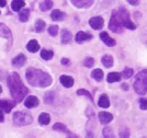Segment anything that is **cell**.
I'll list each match as a JSON object with an SVG mask.
<instances>
[{"label":"cell","mask_w":147,"mask_h":138,"mask_svg":"<svg viewBox=\"0 0 147 138\" xmlns=\"http://www.w3.org/2000/svg\"><path fill=\"white\" fill-rule=\"evenodd\" d=\"M45 25H46V24H45V21L41 20V19L36 20V22H35V32H37V33L43 32Z\"/></svg>","instance_id":"obj_28"},{"label":"cell","mask_w":147,"mask_h":138,"mask_svg":"<svg viewBox=\"0 0 147 138\" xmlns=\"http://www.w3.org/2000/svg\"><path fill=\"white\" fill-rule=\"evenodd\" d=\"M123 28H126L129 30H135L136 26L129 19V13L125 8H119V10L112 12L110 22H109V29L115 33H121Z\"/></svg>","instance_id":"obj_1"},{"label":"cell","mask_w":147,"mask_h":138,"mask_svg":"<svg viewBox=\"0 0 147 138\" xmlns=\"http://www.w3.org/2000/svg\"><path fill=\"white\" fill-rule=\"evenodd\" d=\"M30 18V9H23L19 11V19L21 22H26Z\"/></svg>","instance_id":"obj_23"},{"label":"cell","mask_w":147,"mask_h":138,"mask_svg":"<svg viewBox=\"0 0 147 138\" xmlns=\"http://www.w3.org/2000/svg\"><path fill=\"white\" fill-rule=\"evenodd\" d=\"M25 6V2L23 0H14L11 2V7H12V10L16 12L21 11V9Z\"/></svg>","instance_id":"obj_21"},{"label":"cell","mask_w":147,"mask_h":138,"mask_svg":"<svg viewBox=\"0 0 147 138\" xmlns=\"http://www.w3.org/2000/svg\"><path fill=\"white\" fill-rule=\"evenodd\" d=\"M134 90L138 94L145 96L147 92V71L146 69H143L137 73L134 82Z\"/></svg>","instance_id":"obj_4"},{"label":"cell","mask_w":147,"mask_h":138,"mask_svg":"<svg viewBox=\"0 0 147 138\" xmlns=\"http://www.w3.org/2000/svg\"><path fill=\"white\" fill-rule=\"evenodd\" d=\"M101 61H102L103 66L107 67V68H110V67L113 66V57L111 55H104L101 58Z\"/></svg>","instance_id":"obj_22"},{"label":"cell","mask_w":147,"mask_h":138,"mask_svg":"<svg viewBox=\"0 0 147 138\" xmlns=\"http://www.w3.org/2000/svg\"><path fill=\"white\" fill-rule=\"evenodd\" d=\"M33 122V118L29 113L25 112H16L13 114V124L17 126H26Z\"/></svg>","instance_id":"obj_5"},{"label":"cell","mask_w":147,"mask_h":138,"mask_svg":"<svg viewBox=\"0 0 147 138\" xmlns=\"http://www.w3.org/2000/svg\"><path fill=\"white\" fill-rule=\"evenodd\" d=\"M66 17V14L64 13V12H61V10H58V9H55V10H53L52 13H51V18L53 21H61V20H64Z\"/></svg>","instance_id":"obj_17"},{"label":"cell","mask_w":147,"mask_h":138,"mask_svg":"<svg viewBox=\"0 0 147 138\" xmlns=\"http://www.w3.org/2000/svg\"><path fill=\"white\" fill-rule=\"evenodd\" d=\"M51 122V116L47 113H42L38 116V123L41 125H49Z\"/></svg>","instance_id":"obj_25"},{"label":"cell","mask_w":147,"mask_h":138,"mask_svg":"<svg viewBox=\"0 0 147 138\" xmlns=\"http://www.w3.org/2000/svg\"><path fill=\"white\" fill-rule=\"evenodd\" d=\"M13 106H14V103L7 100H0V110H3L6 113H10Z\"/></svg>","instance_id":"obj_14"},{"label":"cell","mask_w":147,"mask_h":138,"mask_svg":"<svg viewBox=\"0 0 147 138\" xmlns=\"http://www.w3.org/2000/svg\"><path fill=\"white\" fill-rule=\"evenodd\" d=\"M122 88L124 89V90H127V85L124 83V84H122Z\"/></svg>","instance_id":"obj_43"},{"label":"cell","mask_w":147,"mask_h":138,"mask_svg":"<svg viewBox=\"0 0 147 138\" xmlns=\"http://www.w3.org/2000/svg\"><path fill=\"white\" fill-rule=\"evenodd\" d=\"M59 81H61V83L63 84L65 88H71V87L74 85V82H75V80H74L73 77L67 76V75H63V76H61Z\"/></svg>","instance_id":"obj_11"},{"label":"cell","mask_w":147,"mask_h":138,"mask_svg":"<svg viewBox=\"0 0 147 138\" xmlns=\"http://www.w3.org/2000/svg\"><path fill=\"white\" fill-rule=\"evenodd\" d=\"M71 33L68 30H61V44H68L71 41Z\"/></svg>","instance_id":"obj_20"},{"label":"cell","mask_w":147,"mask_h":138,"mask_svg":"<svg viewBox=\"0 0 147 138\" xmlns=\"http://www.w3.org/2000/svg\"><path fill=\"white\" fill-rule=\"evenodd\" d=\"M129 3H131V5H134V6H137L140 2H138V1H132V0H129Z\"/></svg>","instance_id":"obj_41"},{"label":"cell","mask_w":147,"mask_h":138,"mask_svg":"<svg viewBox=\"0 0 147 138\" xmlns=\"http://www.w3.org/2000/svg\"><path fill=\"white\" fill-rule=\"evenodd\" d=\"M140 106H141V110H143V111H146V110H147L146 99H141V100H140Z\"/></svg>","instance_id":"obj_37"},{"label":"cell","mask_w":147,"mask_h":138,"mask_svg":"<svg viewBox=\"0 0 147 138\" xmlns=\"http://www.w3.org/2000/svg\"><path fill=\"white\" fill-rule=\"evenodd\" d=\"M8 87L10 89V92H11V96L14 100L16 103H20L24 96H26V93L29 92V89L25 87L22 80L20 78L17 72H12L9 75L8 77Z\"/></svg>","instance_id":"obj_3"},{"label":"cell","mask_w":147,"mask_h":138,"mask_svg":"<svg viewBox=\"0 0 147 138\" xmlns=\"http://www.w3.org/2000/svg\"><path fill=\"white\" fill-rule=\"evenodd\" d=\"M2 92V88H1V85H0V93Z\"/></svg>","instance_id":"obj_44"},{"label":"cell","mask_w":147,"mask_h":138,"mask_svg":"<svg viewBox=\"0 0 147 138\" xmlns=\"http://www.w3.org/2000/svg\"><path fill=\"white\" fill-rule=\"evenodd\" d=\"M25 106L28 108H35V106H37L38 105V99H37L36 96H30L26 98V100H25Z\"/></svg>","instance_id":"obj_13"},{"label":"cell","mask_w":147,"mask_h":138,"mask_svg":"<svg viewBox=\"0 0 147 138\" xmlns=\"http://www.w3.org/2000/svg\"><path fill=\"white\" fill-rule=\"evenodd\" d=\"M102 135H103V138H115L111 127H104L102 131Z\"/></svg>","instance_id":"obj_31"},{"label":"cell","mask_w":147,"mask_h":138,"mask_svg":"<svg viewBox=\"0 0 147 138\" xmlns=\"http://www.w3.org/2000/svg\"><path fill=\"white\" fill-rule=\"evenodd\" d=\"M25 61H26V57H25L24 55L19 54L12 59V65L16 67H22L24 66Z\"/></svg>","instance_id":"obj_12"},{"label":"cell","mask_w":147,"mask_h":138,"mask_svg":"<svg viewBox=\"0 0 147 138\" xmlns=\"http://www.w3.org/2000/svg\"><path fill=\"white\" fill-rule=\"evenodd\" d=\"M120 138H129V129L126 126H121L119 131Z\"/></svg>","instance_id":"obj_30"},{"label":"cell","mask_w":147,"mask_h":138,"mask_svg":"<svg viewBox=\"0 0 147 138\" xmlns=\"http://www.w3.org/2000/svg\"><path fill=\"white\" fill-rule=\"evenodd\" d=\"M53 5H54V2L53 1H42L41 3H40V9L42 10V11H47V10H49L52 7H53Z\"/></svg>","instance_id":"obj_29"},{"label":"cell","mask_w":147,"mask_h":138,"mask_svg":"<svg viewBox=\"0 0 147 138\" xmlns=\"http://www.w3.org/2000/svg\"><path fill=\"white\" fill-rule=\"evenodd\" d=\"M133 73H134V70H133L132 68H125L121 76H123V78L129 79V78H131V77L133 76Z\"/></svg>","instance_id":"obj_32"},{"label":"cell","mask_w":147,"mask_h":138,"mask_svg":"<svg viewBox=\"0 0 147 138\" xmlns=\"http://www.w3.org/2000/svg\"><path fill=\"white\" fill-rule=\"evenodd\" d=\"M7 5L6 0H0V7H5Z\"/></svg>","instance_id":"obj_40"},{"label":"cell","mask_w":147,"mask_h":138,"mask_svg":"<svg viewBox=\"0 0 147 138\" xmlns=\"http://www.w3.org/2000/svg\"><path fill=\"white\" fill-rule=\"evenodd\" d=\"M75 40H76V42L78 43V44H82L84 42H87V41L92 40V35L91 34H89V33H86V32L80 31V32H78V33L76 34Z\"/></svg>","instance_id":"obj_8"},{"label":"cell","mask_w":147,"mask_h":138,"mask_svg":"<svg viewBox=\"0 0 147 138\" xmlns=\"http://www.w3.org/2000/svg\"><path fill=\"white\" fill-rule=\"evenodd\" d=\"M26 49L30 53H36L37 50L40 49V44L36 40H31L30 42L26 44Z\"/></svg>","instance_id":"obj_18"},{"label":"cell","mask_w":147,"mask_h":138,"mask_svg":"<svg viewBox=\"0 0 147 138\" xmlns=\"http://www.w3.org/2000/svg\"><path fill=\"white\" fill-rule=\"evenodd\" d=\"M77 94H78V96H87V98H89V100H90V101H92V96L90 94V92L85 90V89H78V90H77Z\"/></svg>","instance_id":"obj_34"},{"label":"cell","mask_w":147,"mask_h":138,"mask_svg":"<svg viewBox=\"0 0 147 138\" xmlns=\"http://www.w3.org/2000/svg\"><path fill=\"white\" fill-rule=\"evenodd\" d=\"M53 56H54L53 50H49V49H42V50H41V57H42L44 60L52 59Z\"/></svg>","instance_id":"obj_27"},{"label":"cell","mask_w":147,"mask_h":138,"mask_svg":"<svg viewBox=\"0 0 147 138\" xmlns=\"http://www.w3.org/2000/svg\"><path fill=\"white\" fill-rule=\"evenodd\" d=\"M67 138H79L77 135H75V134H69V136Z\"/></svg>","instance_id":"obj_42"},{"label":"cell","mask_w":147,"mask_h":138,"mask_svg":"<svg viewBox=\"0 0 147 138\" xmlns=\"http://www.w3.org/2000/svg\"><path fill=\"white\" fill-rule=\"evenodd\" d=\"M71 3L76 8H88L93 3V1H91V0H89V1L88 0H85V1H82V0H71Z\"/></svg>","instance_id":"obj_16"},{"label":"cell","mask_w":147,"mask_h":138,"mask_svg":"<svg viewBox=\"0 0 147 138\" xmlns=\"http://www.w3.org/2000/svg\"><path fill=\"white\" fill-rule=\"evenodd\" d=\"M53 129H54V131H57V132L68 133V134H70V132H69V129L66 127V125H64V124H61V123H55V124L53 125Z\"/></svg>","instance_id":"obj_26"},{"label":"cell","mask_w":147,"mask_h":138,"mask_svg":"<svg viewBox=\"0 0 147 138\" xmlns=\"http://www.w3.org/2000/svg\"><path fill=\"white\" fill-rule=\"evenodd\" d=\"M91 77L94 79L96 81L100 82V81H101V80L103 79V77H104L103 71H102L101 69H98V68H97V69H94V70L91 72Z\"/></svg>","instance_id":"obj_24"},{"label":"cell","mask_w":147,"mask_h":138,"mask_svg":"<svg viewBox=\"0 0 147 138\" xmlns=\"http://www.w3.org/2000/svg\"><path fill=\"white\" fill-rule=\"evenodd\" d=\"M61 64H63V65H68V64H69V59H68V58H63V59H61Z\"/></svg>","instance_id":"obj_38"},{"label":"cell","mask_w":147,"mask_h":138,"mask_svg":"<svg viewBox=\"0 0 147 138\" xmlns=\"http://www.w3.org/2000/svg\"><path fill=\"white\" fill-rule=\"evenodd\" d=\"M121 78H122L121 73H119V72H110V73L108 75V77H107V81H108L109 83H113V82L120 81Z\"/></svg>","instance_id":"obj_19"},{"label":"cell","mask_w":147,"mask_h":138,"mask_svg":"<svg viewBox=\"0 0 147 138\" xmlns=\"http://www.w3.org/2000/svg\"><path fill=\"white\" fill-rule=\"evenodd\" d=\"M98 105L102 108H108L109 106H110V100H109V96H107L105 93H103V94H101V96H100L99 101H98Z\"/></svg>","instance_id":"obj_15"},{"label":"cell","mask_w":147,"mask_h":138,"mask_svg":"<svg viewBox=\"0 0 147 138\" xmlns=\"http://www.w3.org/2000/svg\"><path fill=\"white\" fill-rule=\"evenodd\" d=\"M44 101H45V103H47V104L53 103V101H54V92H49V93H46L45 96H44Z\"/></svg>","instance_id":"obj_35"},{"label":"cell","mask_w":147,"mask_h":138,"mask_svg":"<svg viewBox=\"0 0 147 138\" xmlns=\"http://www.w3.org/2000/svg\"><path fill=\"white\" fill-rule=\"evenodd\" d=\"M93 64H94V59L92 57H86L85 60H84V65L86 67H88V68L93 66Z\"/></svg>","instance_id":"obj_36"},{"label":"cell","mask_w":147,"mask_h":138,"mask_svg":"<svg viewBox=\"0 0 147 138\" xmlns=\"http://www.w3.org/2000/svg\"><path fill=\"white\" fill-rule=\"evenodd\" d=\"M25 77H26L28 82L34 87L46 88L53 83V78L51 77V75H49L47 72H44L43 70L32 68V67L26 69Z\"/></svg>","instance_id":"obj_2"},{"label":"cell","mask_w":147,"mask_h":138,"mask_svg":"<svg viewBox=\"0 0 147 138\" xmlns=\"http://www.w3.org/2000/svg\"><path fill=\"white\" fill-rule=\"evenodd\" d=\"M0 37L6 38L7 41L9 42V46H11L12 40H13L12 33H11V30L7 26L6 24H3V23H0Z\"/></svg>","instance_id":"obj_6"},{"label":"cell","mask_w":147,"mask_h":138,"mask_svg":"<svg viewBox=\"0 0 147 138\" xmlns=\"http://www.w3.org/2000/svg\"><path fill=\"white\" fill-rule=\"evenodd\" d=\"M89 25L93 30H101L104 25V21L101 17H92L89 20Z\"/></svg>","instance_id":"obj_7"},{"label":"cell","mask_w":147,"mask_h":138,"mask_svg":"<svg viewBox=\"0 0 147 138\" xmlns=\"http://www.w3.org/2000/svg\"><path fill=\"white\" fill-rule=\"evenodd\" d=\"M100 38L102 40V42H103L105 45H108V46H110V47L115 46V44H117V42H115L107 32H102V33L100 34Z\"/></svg>","instance_id":"obj_9"},{"label":"cell","mask_w":147,"mask_h":138,"mask_svg":"<svg viewBox=\"0 0 147 138\" xmlns=\"http://www.w3.org/2000/svg\"><path fill=\"white\" fill-rule=\"evenodd\" d=\"M5 120V117H3V113H2V111L0 110V123H2Z\"/></svg>","instance_id":"obj_39"},{"label":"cell","mask_w":147,"mask_h":138,"mask_svg":"<svg viewBox=\"0 0 147 138\" xmlns=\"http://www.w3.org/2000/svg\"><path fill=\"white\" fill-rule=\"evenodd\" d=\"M58 31H59V28L57 25H51L49 28V34L51 36H56L58 34Z\"/></svg>","instance_id":"obj_33"},{"label":"cell","mask_w":147,"mask_h":138,"mask_svg":"<svg viewBox=\"0 0 147 138\" xmlns=\"http://www.w3.org/2000/svg\"><path fill=\"white\" fill-rule=\"evenodd\" d=\"M99 117V120H100V123L101 124H109L111 120H113V115L109 113V112H100L98 115Z\"/></svg>","instance_id":"obj_10"}]
</instances>
